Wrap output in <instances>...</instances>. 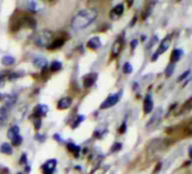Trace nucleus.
I'll list each match as a JSON object with an SVG mask.
<instances>
[{
	"label": "nucleus",
	"instance_id": "37",
	"mask_svg": "<svg viewBox=\"0 0 192 174\" xmlns=\"http://www.w3.org/2000/svg\"><path fill=\"white\" fill-rule=\"evenodd\" d=\"M5 85V75H1L0 76V87H2Z\"/></svg>",
	"mask_w": 192,
	"mask_h": 174
},
{
	"label": "nucleus",
	"instance_id": "27",
	"mask_svg": "<svg viewBox=\"0 0 192 174\" xmlns=\"http://www.w3.org/2000/svg\"><path fill=\"white\" fill-rule=\"evenodd\" d=\"M0 115H1L2 119H7V117H8V108L5 106L1 107L0 108Z\"/></svg>",
	"mask_w": 192,
	"mask_h": 174
},
{
	"label": "nucleus",
	"instance_id": "32",
	"mask_svg": "<svg viewBox=\"0 0 192 174\" xmlns=\"http://www.w3.org/2000/svg\"><path fill=\"white\" fill-rule=\"evenodd\" d=\"M35 140H38V141H41V143H43V141L45 140V137H44L43 134H38L36 136H35Z\"/></svg>",
	"mask_w": 192,
	"mask_h": 174
},
{
	"label": "nucleus",
	"instance_id": "30",
	"mask_svg": "<svg viewBox=\"0 0 192 174\" xmlns=\"http://www.w3.org/2000/svg\"><path fill=\"white\" fill-rule=\"evenodd\" d=\"M184 132H185V134H188V136H192V122H190V123L187 126Z\"/></svg>",
	"mask_w": 192,
	"mask_h": 174
},
{
	"label": "nucleus",
	"instance_id": "15",
	"mask_svg": "<svg viewBox=\"0 0 192 174\" xmlns=\"http://www.w3.org/2000/svg\"><path fill=\"white\" fill-rule=\"evenodd\" d=\"M182 54H183V51L181 49H174L171 54V63L175 65V62L180 61V59L182 58Z\"/></svg>",
	"mask_w": 192,
	"mask_h": 174
},
{
	"label": "nucleus",
	"instance_id": "35",
	"mask_svg": "<svg viewBox=\"0 0 192 174\" xmlns=\"http://www.w3.org/2000/svg\"><path fill=\"white\" fill-rule=\"evenodd\" d=\"M126 129H127V124H126V122H123V123L121 124V128H120V132H121V134H124V132H126Z\"/></svg>",
	"mask_w": 192,
	"mask_h": 174
},
{
	"label": "nucleus",
	"instance_id": "18",
	"mask_svg": "<svg viewBox=\"0 0 192 174\" xmlns=\"http://www.w3.org/2000/svg\"><path fill=\"white\" fill-rule=\"evenodd\" d=\"M0 151H1L2 154H7V155H12V153H13V149H12V146H10L9 144L5 143V144H2V145L0 146Z\"/></svg>",
	"mask_w": 192,
	"mask_h": 174
},
{
	"label": "nucleus",
	"instance_id": "19",
	"mask_svg": "<svg viewBox=\"0 0 192 174\" xmlns=\"http://www.w3.org/2000/svg\"><path fill=\"white\" fill-rule=\"evenodd\" d=\"M1 62H2L3 66H12L15 63V59L10 55H5V57H2Z\"/></svg>",
	"mask_w": 192,
	"mask_h": 174
},
{
	"label": "nucleus",
	"instance_id": "36",
	"mask_svg": "<svg viewBox=\"0 0 192 174\" xmlns=\"http://www.w3.org/2000/svg\"><path fill=\"white\" fill-rule=\"evenodd\" d=\"M19 163H20V164H26V163H27V160H26V155H25V154H23V155H22V157L19 158Z\"/></svg>",
	"mask_w": 192,
	"mask_h": 174
},
{
	"label": "nucleus",
	"instance_id": "25",
	"mask_svg": "<svg viewBox=\"0 0 192 174\" xmlns=\"http://www.w3.org/2000/svg\"><path fill=\"white\" fill-rule=\"evenodd\" d=\"M132 70H133V68L131 66V63L130 62H126L124 66H123V72L124 74H131Z\"/></svg>",
	"mask_w": 192,
	"mask_h": 174
},
{
	"label": "nucleus",
	"instance_id": "5",
	"mask_svg": "<svg viewBox=\"0 0 192 174\" xmlns=\"http://www.w3.org/2000/svg\"><path fill=\"white\" fill-rule=\"evenodd\" d=\"M154 108V102H153V97L150 94H147L146 97H145V101H143V112L146 114H149Z\"/></svg>",
	"mask_w": 192,
	"mask_h": 174
},
{
	"label": "nucleus",
	"instance_id": "17",
	"mask_svg": "<svg viewBox=\"0 0 192 174\" xmlns=\"http://www.w3.org/2000/svg\"><path fill=\"white\" fill-rule=\"evenodd\" d=\"M3 101H5V105L3 106L7 107L9 110V107L13 106L15 104V102H16V96H6V98Z\"/></svg>",
	"mask_w": 192,
	"mask_h": 174
},
{
	"label": "nucleus",
	"instance_id": "38",
	"mask_svg": "<svg viewBox=\"0 0 192 174\" xmlns=\"http://www.w3.org/2000/svg\"><path fill=\"white\" fill-rule=\"evenodd\" d=\"M53 139H54V140H57V141H59V143L61 141V138H60V136H59V134H54V136H53Z\"/></svg>",
	"mask_w": 192,
	"mask_h": 174
},
{
	"label": "nucleus",
	"instance_id": "10",
	"mask_svg": "<svg viewBox=\"0 0 192 174\" xmlns=\"http://www.w3.org/2000/svg\"><path fill=\"white\" fill-rule=\"evenodd\" d=\"M33 63L38 69H45V67L48 66V61L43 57H35L34 60H33Z\"/></svg>",
	"mask_w": 192,
	"mask_h": 174
},
{
	"label": "nucleus",
	"instance_id": "26",
	"mask_svg": "<svg viewBox=\"0 0 192 174\" xmlns=\"http://www.w3.org/2000/svg\"><path fill=\"white\" fill-rule=\"evenodd\" d=\"M84 120H85V117H84V115H78L76 121L72 123V128H77V127H78V126H79Z\"/></svg>",
	"mask_w": 192,
	"mask_h": 174
},
{
	"label": "nucleus",
	"instance_id": "29",
	"mask_svg": "<svg viewBox=\"0 0 192 174\" xmlns=\"http://www.w3.org/2000/svg\"><path fill=\"white\" fill-rule=\"evenodd\" d=\"M24 74H19V72H12V74H9L8 75V78L12 81V79H16V78H18V77H20V76H23Z\"/></svg>",
	"mask_w": 192,
	"mask_h": 174
},
{
	"label": "nucleus",
	"instance_id": "24",
	"mask_svg": "<svg viewBox=\"0 0 192 174\" xmlns=\"http://www.w3.org/2000/svg\"><path fill=\"white\" fill-rule=\"evenodd\" d=\"M10 140H12V144H13L14 146H18V145H20L23 138H22L20 134H17V136H15L13 139H10Z\"/></svg>",
	"mask_w": 192,
	"mask_h": 174
},
{
	"label": "nucleus",
	"instance_id": "42",
	"mask_svg": "<svg viewBox=\"0 0 192 174\" xmlns=\"http://www.w3.org/2000/svg\"><path fill=\"white\" fill-rule=\"evenodd\" d=\"M1 98H2V95H1V94H0V100H1Z\"/></svg>",
	"mask_w": 192,
	"mask_h": 174
},
{
	"label": "nucleus",
	"instance_id": "11",
	"mask_svg": "<svg viewBox=\"0 0 192 174\" xmlns=\"http://www.w3.org/2000/svg\"><path fill=\"white\" fill-rule=\"evenodd\" d=\"M48 111H49V107L48 105H38V106H35L34 108V114L36 115V118L40 119L41 117H43V115H45L46 113H48Z\"/></svg>",
	"mask_w": 192,
	"mask_h": 174
},
{
	"label": "nucleus",
	"instance_id": "39",
	"mask_svg": "<svg viewBox=\"0 0 192 174\" xmlns=\"http://www.w3.org/2000/svg\"><path fill=\"white\" fill-rule=\"evenodd\" d=\"M40 127H41V119H38V120L35 122V128H36V129H38Z\"/></svg>",
	"mask_w": 192,
	"mask_h": 174
},
{
	"label": "nucleus",
	"instance_id": "23",
	"mask_svg": "<svg viewBox=\"0 0 192 174\" xmlns=\"http://www.w3.org/2000/svg\"><path fill=\"white\" fill-rule=\"evenodd\" d=\"M67 147H68V149H69L71 153H74L76 156H78V154H79V151H80V148L78 147L77 145H75V144H68Z\"/></svg>",
	"mask_w": 192,
	"mask_h": 174
},
{
	"label": "nucleus",
	"instance_id": "34",
	"mask_svg": "<svg viewBox=\"0 0 192 174\" xmlns=\"http://www.w3.org/2000/svg\"><path fill=\"white\" fill-rule=\"evenodd\" d=\"M130 44H131V49H132V50H135V49L137 48V45H138V40H136V39H135V40H132Z\"/></svg>",
	"mask_w": 192,
	"mask_h": 174
},
{
	"label": "nucleus",
	"instance_id": "3",
	"mask_svg": "<svg viewBox=\"0 0 192 174\" xmlns=\"http://www.w3.org/2000/svg\"><path fill=\"white\" fill-rule=\"evenodd\" d=\"M169 44H171V36H166L164 40H162V42L159 43V45H158V49L156 50V52L154 53L153 58H152V60L155 61L159 55H162V54L164 53L165 51H166L167 49L169 48Z\"/></svg>",
	"mask_w": 192,
	"mask_h": 174
},
{
	"label": "nucleus",
	"instance_id": "4",
	"mask_svg": "<svg viewBox=\"0 0 192 174\" xmlns=\"http://www.w3.org/2000/svg\"><path fill=\"white\" fill-rule=\"evenodd\" d=\"M120 96H121V93L112 94V95L107 96V97H106V100H105L102 104H101V108H102V110H105V108H110L111 106L115 105V104L119 102Z\"/></svg>",
	"mask_w": 192,
	"mask_h": 174
},
{
	"label": "nucleus",
	"instance_id": "20",
	"mask_svg": "<svg viewBox=\"0 0 192 174\" xmlns=\"http://www.w3.org/2000/svg\"><path fill=\"white\" fill-rule=\"evenodd\" d=\"M64 41L62 39H58V40L55 41H52V43L48 46L50 50H54V49H58V48H60L62 44H64Z\"/></svg>",
	"mask_w": 192,
	"mask_h": 174
},
{
	"label": "nucleus",
	"instance_id": "8",
	"mask_svg": "<svg viewBox=\"0 0 192 174\" xmlns=\"http://www.w3.org/2000/svg\"><path fill=\"white\" fill-rule=\"evenodd\" d=\"M87 46L90 49H92V50H97V49H100L102 46V41H101V39L98 36H94V38H92V39L88 40Z\"/></svg>",
	"mask_w": 192,
	"mask_h": 174
},
{
	"label": "nucleus",
	"instance_id": "31",
	"mask_svg": "<svg viewBox=\"0 0 192 174\" xmlns=\"http://www.w3.org/2000/svg\"><path fill=\"white\" fill-rule=\"evenodd\" d=\"M190 72H191V70H187V71H185V72H184L183 75H181V76H180L178 81H182L183 79H185V78H187V77H188V76L190 75Z\"/></svg>",
	"mask_w": 192,
	"mask_h": 174
},
{
	"label": "nucleus",
	"instance_id": "7",
	"mask_svg": "<svg viewBox=\"0 0 192 174\" xmlns=\"http://www.w3.org/2000/svg\"><path fill=\"white\" fill-rule=\"evenodd\" d=\"M57 160H49L48 162H45V164L43 165V171L45 174H52V172L54 171L55 166H57Z\"/></svg>",
	"mask_w": 192,
	"mask_h": 174
},
{
	"label": "nucleus",
	"instance_id": "43",
	"mask_svg": "<svg viewBox=\"0 0 192 174\" xmlns=\"http://www.w3.org/2000/svg\"><path fill=\"white\" fill-rule=\"evenodd\" d=\"M190 101H192V98H190Z\"/></svg>",
	"mask_w": 192,
	"mask_h": 174
},
{
	"label": "nucleus",
	"instance_id": "40",
	"mask_svg": "<svg viewBox=\"0 0 192 174\" xmlns=\"http://www.w3.org/2000/svg\"><path fill=\"white\" fill-rule=\"evenodd\" d=\"M189 155H190V157L192 158V146L189 148Z\"/></svg>",
	"mask_w": 192,
	"mask_h": 174
},
{
	"label": "nucleus",
	"instance_id": "33",
	"mask_svg": "<svg viewBox=\"0 0 192 174\" xmlns=\"http://www.w3.org/2000/svg\"><path fill=\"white\" fill-rule=\"evenodd\" d=\"M27 6H28V9L34 10V9H35V7H36V3H35L34 1H29V2L27 3Z\"/></svg>",
	"mask_w": 192,
	"mask_h": 174
},
{
	"label": "nucleus",
	"instance_id": "2",
	"mask_svg": "<svg viewBox=\"0 0 192 174\" xmlns=\"http://www.w3.org/2000/svg\"><path fill=\"white\" fill-rule=\"evenodd\" d=\"M52 39H53V33L51 31H48V29H43V31H40L38 33H36L33 38L34 43L38 45V46H49L52 43Z\"/></svg>",
	"mask_w": 192,
	"mask_h": 174
},
{
	"label": "nucleus",
	"instance_id": "1",
	"mask_svg": "<svg viewBox=\"0 0 192 174\" xmlns=\"http://www.w3.org/2000/svg\"><path fill=\"white\" fill-rule=\"evenodd\" d=\"M97 10L94 8L83 9L72 18L71 26L75 29H83L90 25L97 17Z\"/></svg>",
	"mask_w": 192,
	"mask_h": 174
},
{
	"label": "nucleus",
	"instance_id": "16",
	"mask_svg": "<svg viewBox=\"0 0 192 174\" xmlns=\"http://www.w3.org/2000/svg\"><path fill=\"white\" fill-rule=\"evenodd\" d=\"M17 134H19V127H18V126H13V127H10V129H9L8 132H7V136H8L9 139H13L14 137L17 136Z\"/></svg>",
	"mask_w": 192,
	"mask_h": 174
},
{
	"label": "nucleus",
	"instance_id": "41",
	"mask_svg": "<svg viewBox=\"0 0 192 174\" xmlns=\"http://www.w3.org/2000/svg\"><path fill=\"white\" fill-rule=\"evenodd\" d=\"M25 171H26V173H29V171H31V167H29V166H26Z\"/></svg>",
	"mask_w": 192,
	"mask_h": 174
},
{
	"label": "nucleus",
	"instance_id": "12",
	"mask_svg": "<svg viewBox=\"0 0 192 174\" xmlns=\"http://www.w3.org/2000/svg\"><path fill=\"white\" fill-rule=\"evenodd\" d=\"M71 103H72V100L70 97H64V98L59 100L57 106H58L59 110H66V108H68V107L71 105Z\"/></svg>",
	"mask_w": 192,
	"mask_h": 174
},
{
	"label": "nucleus",
	"instance_id": "6",
	"mask_svg": "<svg viewBox=\"0 0 192 174\" xmlns=\"http://www.w3.org/2000/svg\"><path fill=\"white\" fill-rule=\"evenodd\" d=\"M97 79V74H95V72H92V74H88V75H86L85 77H84V87L85 88H90L92 87L94 84H95V81Z\"/></svg>",
	"mask_w": 192,
	"mask_h": 174
},
{
	"label": "nucleus",
	"instance_id": "28",
	"mask_svg": "<svg viewBox=\"0 0 192 174\" xmlns=\"http://www.w3.org/2000/svg\"><path fill=\"white\" fill-rule=\"evenodd\" d=\"M121 148H122V144H121V143H115L114 145L112 146V148H111V151H112V153L119 151Z\"/></svg>",
	"mask_w": 192,
	"mask_h": 174
},
{
	"label": "nucleus",
	"instance_id": "13",
	"mask_svg": "<svg viewBox=\"0 0 192 174\" xmlns=\"http://www.w3.org/2000/svg\"><path fill=\"white\" fill-rule=\"evenodd\" d=\"M122 44H123L122 38L118 39V40L113 43V46H112V54H113V57H116L118 54L120 53V51H121V49H122Z\"/></svg>",
	"mask_w": 192,
	"mask_h": 174
},
{
	"label": "nucleus",
	"instance_id": "21",
	"mask_svg": "<svg viewBox=\"0 0 192 174\" xmlns=\"http://www.w3.org/2000/svg\"><path fill=\"white\" fill-rule=\"evenodd\" d=\"M61 68H62V63L60 61H53L51 63V66H50V69H51V71H53V72L61 70Z\"/></svg>",
	"mask_w": 192,
	"mask_h": 174
},
{
	"label": "nucleus",
	"instance_id": "22",
	"mask_svg": "<svg viewBox=\"0 0 192 174\" xmlns=\"http://www.w3.org/2000/svg\"><path fill=\"white\" fill-rule=\"evenodd\" d=\"M174 69H175V65L169 62L168 66L166 67V69H165V76L166 77H171L173 75V72H174Z\"/></svg>",
	"mask_w": 192,
	"mask_h": 174
},
{
	"label": "nucleus",
	"instance_id": "9",
	"mask_svg": "<svg viewBox=\"0 0 192 174\" xmlns=\"http://www.w3.org/2000/svg\"><path fill=\"white\" fill-rule=\"evenodd\" d=\"M124 12V6L122 5V3H119V5H116L114 8L112 9V12H111V17L113 18V19H116L118 17H120L122 14Z\"/></svg>",
	"mask_w": 192,
	"mask_h": 174
},
{
	"label": "nucleus",
	"instance_id": "14",
	"mask_svg": "<svg viewBox=\"0 0 192 174\" xmlns=\"http://www.w3.org/2000/svg\"><path fill=\"white\" fill-rule=\"evenodd\" d=\"M161 115H162V110H161V108L157 110V111H155V113L153 114L152 119H150L149 122L147 123V127L149 128V127H153V126H155V124H157V122H158L159 119H161Z\"/></svg>",
	"mask_w": 192,
	"mask_h": 174
}]
</instances>
